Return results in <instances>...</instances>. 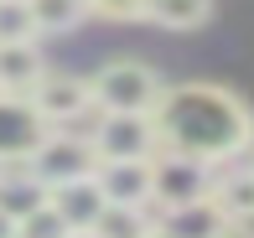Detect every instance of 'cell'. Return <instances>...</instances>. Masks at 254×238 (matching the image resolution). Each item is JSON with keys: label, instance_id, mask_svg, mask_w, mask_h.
<instances>
[{"label": "cell", "instance_id": "8", "mask_svg": "<svg viewBox=\"0 0 254 238\" xmlns=\"http://www.w3.org/2000/svg\"><path fill=\"white\" fill-rule=\"evenodd\" d=\"M151 161H99L94 176H99L104 197H109V207H151V197H156V166Z\"/></svg>", "mask_w": 254, "mask_h": 238}, {"label": "cell", "instance_id": "4", "mask_svg": "<svg viewBox=\"0 0 254 238\" xmlns=\"http://www.w3.org/2000/svg\"><path fill=\"white\" fill-rule=\"evenodd\" d=\"M88 140H94L99 161H151L161 150L156 114H99Z\"/></svg>", "mask_w": 254, "mask_h": 238}, {"label": "cell", "instance_id": "22", "mask_svg": "<svg viewBox=\"0 0 254 238\" xmlns=\"http://www.w3.org/2000/svg\"><path fill=\"white\" fill-rule=\"evenodd\" d=\"M145 238H177V233H171V228H161V223H156V228L145 233Z\"/></svg>", "mask_w": 254, "mask_h": 238}, {"label": "cell", "instance_id": "23", "mask_svg": "<svg viewBox=\"0 0 254 238\" xmlns=\"http://www.w3.org/2000/svg\"><path fill=\"white\" fill-rule=\"evenodd\" d=\"M67 238H104L99 228H78V233H67Z\"/></svg>", "mask_w": 254, "mask_h": 238}, {"label": "cell", "instance_id": "10", "mask_svg": "<svg viewBox=\"0 0 254 238\" xmlns=\"http://www.w3.org/2000/svg\"><path fill=\"white\" fill-rule=\"evenodd\" d=\"M47 197H52V187L26 161H0V207L10 218H31L37 207H47Z\"/></svg>", "mask_w": 254, "mask_h": 238}, {"label": "cell", "instance_id": "1", "mask_svg": "<svg viewBox=\"0 0 254 238\" xmlns=\"http://www.w3.org/2000/svg\"><path fill=\"white\" fill-rule=\"evenodd\" d=\"M161 150H187L213 166H228L254 145V109L218 83H177L156 109Z\"/></svg>", "mask_w": 254, "mask_h": 238}, {"label": "cell", "instance_id": "11", "mask_svg": "<svg viewBox=\"0 0 254 238\" xmlns=\"http://www.w3.org/2000/svg\"><path fill=\"white\" fill-rule=\"evenodd\" d=\"M42 73H47V62H42L37 37L0 42V94H31L42 83Z\"/></svg>", "mask_w": 254, "mask_h": 238}, {"label": "cell", "instance_id": "21", "mask_svg": "<svg viewBox=\"0 0 254 238\" xmlns=\"http://www.w3.org/2000/svg\"><path fill=\"white\" fill-rule=\"evenodd\" d=\"M0 238H21V218H10L5 207H0Z\"/></svg>", "mask_w": 254, "mask_h": 238}, {"label": "cell", "instance_id": "14", "mask_svg": "<svg viewBox=\"0 0 254 238\" xmlns=\"http://www.w3.org/2000/svg\"><path fill=\"white\" fill-rule=\"evenodd\" d=\"M94 16L88 0H31V21H37V37H63V31L83 26Z\"/></svg>", "mask_w": 254, "mask_h": 238}, {"label": "cell", "instance_id": "15", "mask_svg": "<svg viewBox=\"0 0 254 238\" xmlns=\"http://www.w3.org/2000/svg\"><path fill=\"white\" fill-rule=\"evenodd\" d=\"M213 16V0H151V21L166 31H197Z\"/></svg>", "mask_w": 254, "mask_h": 238}, {"label": "cell", "instance_id": "5", "mask_svg": "<svg viewBox=\"0 0 254 238\" xmlns=\"http://www.w3.org/2000/svg\"><path fill=\"white\" fill-rule=\"evenodd\" d=\"M26 166L47 181V187H67V181H78V176H94L99 155H94V140H88V135L78 140V135H67V130H52Z\"/></svg>", "mask_w": 254, "mask_h": 238}, {"label": "cell", "instance_id": "20", "mask_svg": "<svg viewBox=\"0 0 254 238\" xmlns=\"http://www.w3.org/2000/svg\"><path fill=\"white\" fill-rule=\"evenodd\" d=\"M218 238H254V223H239V218H228L223 228H218Z\"/></svg>", "mask_w": 254, "mask_h": 238}, {"label": "cell", "instance_id": "7", "mask_svg": "<svg viewBox=\"0 0 254 238\" xmlns=\"http://www.w3.org/2000/svg\"><path fill=\"white\" fill-rule=\"evenodd\" d=\"M52 124L37 114L26 94H0V161H31Z\"/></svg>", "mask_w": 254, "mask_h": 238}, {"label": "cell", "instance_id": "2", "mask_svg": "<svg viewBox=\"0 0 254 238\" xmlns=\"http://www.w3.org/2000/svg\"><path fill=\"white\" fill-rule=\"evenodd\" d=\"M88 83H94V109H99V114H156L161 98H166L161 73L151 62H140V57L104 62Z\"/></svg>", "mask_w": 254, "mask_h": 238}, {"label": "cell", "instance_id": "12", "mask_svg": "<svg viewBox=\"0 0 254 238\" xmlns=\"http://www.w3.org/2000/svg\"><path fill=\"white\" fill-rule=\"evenodd\" d=\"M213 202L223 207V218L254 223V161L249 166H223L213 176Z\"/></svg>", "mask_w": 254, "mask_h": 238}, {"label": "cell", "instance_id": "6", "mask_svg": "<svg viewBox=\"0 0 254 238\" xmlns=\"http://www.w3.org/2000/svg\"><path fill=\"white\" fill-rule=\"evenodd\" d=\"M31 104H37V114L52 124H78L94 109V83L88 78H78V73H42V83L31 88Z\"/></svg>", "mask_w": 254, "mask_h": 238}, {"label": "cell", "instance_id": "9", "mask_svg": "<svg viewBox=\"0 0 254 238\" xmlns=\"http://www.w3.org/2000/svg\"><path fill=\"white\" fill-rule=\"evenodd\" d=\"M52 212L67 223V233H78V228H99V218L109 212V197H104V187H99V176H78V181H67V187H52Z\"/></svg>", "mask_w": 254, "mask_h": 238}, {"label": "cell", "instance_id": "13", "mask_svg": "<svg viewBox=\"0 0 254 238\" xmlns=\"http://www.w3.org/2000/svg\"><path fill=\"white\" fill-rule=\"evenodd\" d=\"M223 207H218L213 197L202 202H182V207H166V218H161V228H171L177 238H218V228H223Z\"/></svg>", "mask_w": 254, "mask_h": 238}, {"label": "cell", "instance_id": "16", "mask_svg": "<svg viewBox=\"0 0 254 238\" xmlns=\"http://www.w3.org/2000/svg\"><path fill=\"white\" fill-rule=\"evenodd\" d=\"M151 228H156V218L145 207H109L99 218V233L104 238H145Z\"/></svg>", "mask_w": 254, "mask_h": 238}, {"label": "cell", "instance_id": "17", "mask_svg": "<svg viewBox=\"0 0 254 238\" xmlns=\"http://www.w3.org/2000/svg\"><path fill=\"white\" fill-rule=\"evenodd\" d=\"M26 37H37L31 0H0V42H26Z\"/></svg>", "mask_w": 254, "mask_h": 238}, {"label": "cell", "instance_id": "3", "mask_svg": "<svg viewBox=\"0 0 254 238\" xmlns=\"http://www.w3.org/2000/svg\"><path fill=\"white\" fill-rule=\"evenodd\" d=\"M156 207H182V202H202L213 197V176L218 166L202 161V155H187V150H156Z\"/></svg>", "mask_w": 254, "mask_h": 238}, {"label": "cell", "instance_id": "18", "mask_svg": "<svg viewBox=\"0 0 254 238\" xmlns=\"http://www.w3.org/2000/svg\"><path fill=\"white\" fill-rule=\"evenodd\" d=\"M21 238H67V223L52 212V202L47 207H37L31 218H21Z\"/></svg>", "mask_w": 254, "mask_h": 238}, {"label": "cell", "instance_id": "19", "mask_svg": "<svg viewBox=\"0 0 254 238\" xmlns=\"http://www.w3.org/2000/svg\"><path fill=\"white\" fill-rule=\"evenodd\" d=\"M88 10L104 21H140L151 16V0H88Z\"/></svg>", "mask_w": 254, "mask_h": 238}]
</instances>
